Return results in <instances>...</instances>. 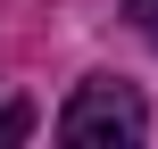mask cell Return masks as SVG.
Returning a JSON list of instances; mask_svg holds the SVG:
<instances>
[{"label": "cell", "instance_id": "6da1fadb", "mask_svg": "<svg viewBox=\"0 0 158 149\" xmlns=\"http://www.w3.org/2000/svg\"><path fill=\"white\" fill-rule=\"evenodd\" d=\"M142 133H150V108L117 75H83L75 100L58 108V141L67 149H142Z\"/></svg>", "mask_w": 158, "mask_h": 149}, {"label": "cell", "instance_id": "7a4b0ae2", "mask_svg": "<svg viewBox=\"0 0 158 149\" xmlns=\"http://www.w3.org/2000/svg\"><path fill=\"white\" fill-rule=\"evenodd\" d=\"M125 25H133V33L158 50V0H125Z\"/></svg>", "mask_w": 158, "mask_h": 149}]
</instances>
